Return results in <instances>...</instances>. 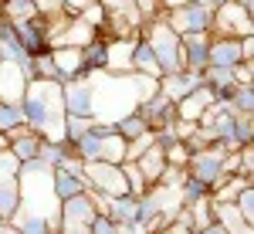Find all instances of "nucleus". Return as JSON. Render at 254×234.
Masks as SVG:
<instances>
[{
	"instance_id": "nucleus-1",
	"label": "nucleus",
	"mask_w": 254,
	"mask_h": 234,
	"mask_svg": "<svg viewBox=\"0 0 254 234\" xmlns=\"http://www.w3.org/2000/svg\"><path fill=\"white\" fill-rule=\"evenodd\" d=\"M92 81V102H95V112L92 119L95 122H116L126 112H132L142 98H149L153 92H159V78L149 75H112V72H92L88 75Z\"/></svg>"
},
{
	"instance_id": "nucleus-2",
	"label": "nucleus",
	"mask_w": 254,
	"mask_h": 234,
	"mask_svg": "<svg viewBox=\"0 0 254 234\" xmlns=\"http://www.w3.org/2000/svg\"><path fill=\"white\" fill-rule=\"evenodd\" d=\"M24 122L38 133L41 139L61 143L64 139V98H61V81L51 78H31L27 92L20 98Z\"/></svg>"
},
{
	"instance_id": "nucleus-3",
	"label": "nucleus",
	"mask_w": 254,
	"mask_h": 234,
	"mask_svg": "<svg viewBox=\"0 0 254 234\" xmlns=\"http://www.w3.org/2000/svg\"><path fill=\"white\" fill-rule=\"evenodd\" d=\"M142 38L149 41V48H153V55L159 61V72L163 75H173V72H183L187 68V58H183V44H180V34H176L173 27L166 24V17L159 14V17H149L142 20Z\"/></svg>"
},
{
	"instance_id": "nucleus-4",
	"label": "nucleus",
	"mask_w": 254,
	"mask_h": 234,
	"mask_svg": "<svg viewBox=\"0 0 254 234\" xmlns=\"http://www.w3.org/2000/svg\"><path fill=\"white\" fill-rule=\"evenodd\" d=\"M95 214L98 211H95V204H92V197H88V190L78 194V197L61 200V207H58V234H88Z\"/></svg>"
},
{
	"instance_id": "nucleus-5",
	"label": "nucleus",
	"mask_w": 254,
	"mask_h": 234,
	"mask_svg": "<svg viewBox=\"0 0 254 234\" xmlns=\"http://www.w3.org/2000/svg\"><path fill=\"white\" fill-rule=\"evenodd\" d=\"M210 34H224V38H248L254 34V14L244 10L237 0H224L214 7V24Z\"/></svg>"
},
{
	"instance_id": "nucleus-6",
	"label": "nucleus",
	"mask_w": 254,
	"mask_h": 234,
	"mask_svg": "<svg viewBox=\"0 0 254 234\" xmlns=\"http://www.w3.org/2000/svg\"><path fill=\"white\" fill-rule=\"evenodd\" d=\"M81 176H85L88 190H98V194H105V197H122V194H129V183H126V173H122V163L92 159V163H85Z\"/></svg>"
},
{
	"instance_id": "nucleus-7",
	"label": "nucleus",
	"mask_w": 254,
	"mask_h": 234,
	"mask_svg": "<svg viewBox=\"0 0 254 234\" xmlns=\"http://www.w3.org/2000/svg\"><path fill=\"white\" fill-rule=\"evenodd\" d=\"M224 156L227 150L220 146V143H210V146H203V150H193L190 159H187V173L196 176L200 183H207V187H217L220 180H224Z\"/></svg>"
},
{
	"instance_id": "nucleus-8",
	"label": "nucleus",
	"mask_w": 254,
	"mask_h": 234,
	"mask_svg": "<svg viewBox=\"0 0 254 234\" xmlns=\"http://www.w3.org/2000/svg\"><path fill=\"white\" fill-rule=\"evenodd\" d=\"M163 17H166V24L173 27L176 34L210 31V24H214V7H210L207 0H190V3H183V7H176V10H166Z\"/></svg>"
},
{
	"instance_id": "nucleus-9",
	"label": "nucleus",
	"mask_w": 254,
	"mask_h": 234,
	"mask_svg": "<svg viewBox=\"0 0 254 234\" xmlns=\"http://www.w3.org/2000/svg\"><path fill=\"white\" fill-rule=\"evenodd\" d=\"M139 38H142V31H132V34H126V38H105L109 41L105 72H112V75H129V72H132V55H136Z\"/></svg>"
},
{
	"instance_id": "nucleus-10",
	"label": "nucleus",
	"mask_w": 254,
	"mask_h": 234,
	"mask_svg": "<svg viewBox=\"0 0 254 234\" xmlns=\"http://www.w3.org/2000/svg\"><path fill=\"white\" fill-rule=\"evenodd\" d=\"M61 98H64V116H88V119H92V112H95L88 75L64 81V85H61Z\"/></svg>"
},
{
	"instance_id": "nucleus-11",
	"label": "nucleus",
	"mask_w": 254,
	"mask_h": 234,
	"mask_svg": "<svg viewBox=\"0 0 254 234\" xmlns=\"http://www.w3.org/2000/svg\"><path fill=\"white\" fill-rule=\"evenodd\" d=\"M136 112L142 116V122L156 133V129H166V126L176 122V102H170L163 92H153L149 98H142L136 105Z\"/></svg>"
},
{
	"instance_id": "nucleus-12",
	"label": "nucleus",
	"mask_w": 254,
	"mask_h": 234,
	"mask_svg": "<svg viewBox=\"0 0 254 234\" xmlns=\"http://www.w3.org/2000/svg\"><path fill=\"white\" fill-rule=\"evenodd\" d=\"M14 31H17L20 44L27 48V55H31V58H34V55H44V51H51V31H48V20H44V17L17 20V24H14Z\"/></svg>"
},
{
	"instance_id": "nucleus-13",
	"label": "nucleus",
	"mask_w": 254,
	"mask_h": 234,
	"mask_svg": "<svg viewBox=\"0 0 254 234\" xmlns=\"http://www.w3.org/2000/svg\"><path fill=\"white\" fill-rule=\"evenodd\" d=\"M27 81L31 75L14 65V61H0V102H7V105H20V98L27 92Z\"/></svg>"
},
{
	"instance_id": "nucleus-14",
	"label": "nucleus",
	"mask_w": 254,
	"mask_h": 234,
	"mask_svg": "<svg viewBox=\"0 0 254 234\" xmlns=\"http://www.w3.org/2000/svg\"><path fill=\"white\" fill-rule=\"evenodd\" d=\"M183 44V58H187V72L203 75L207 72V48H210V31H190V34H180Z\"/></svg>"
},
{
	"instance_id": "nucleus-15",
	"label": "nucleus",
	"mask_w": 254,
	"mask_h": 234,
	"mask_svg": "<svg viewBox=\"0 0 254 234\" xmlns=\"http://www.w3.org/2000/svg\"><path fill=\"white\" fill-rule=\"evenodd\" d=\"M214 102H217L214 92H210L207 85H200V88H193L190 95H183L176 102V119H180V122H200L203 112H207Z\"/></svg>"
},
{
	"instance_id": "nucleus-16",
	"label": "nucleus",
	"mask_w": 254,
	"mask_h": 234,
	"mask_svg": "<svg viewBox=\"0 0 254 234\" xmlns=\"http://www.w3.org/2000/svg\"><path fill=\"white\" fill-rule=\"evenodd\" d=\"M7 150L17 156L20 163H27V159H34L41 150V136L27 126V122H20L14 129H7Z\"/></svg>"
},
{
	"instance_id": "nucleus-17",
	"label": "nucleus",
	"mask_w": 254,
	"mask_h": 234,
	"mask_svg": "<svg viewBox=\"0 0 254 234\" xmlns=\"http://www.w3.org/2000/svg\"><path fill=\"white\" fill-rule=\"evenodd\" d=\"M203 85V75H196V72H173V75H163L159 78V92L170 98V102H180L183 95H190L193 88Z\"/></svg>"
},
{
	"instance_id": "nucleus-18",
	"label": "nucleus",
	"mask_w": 254,
	"mask_h": 234,
	"mask_svg": "<svg viewBox=\"0 0 254 234\" xmlns=\"http://www.w3.org/2000/svg\"><path fill=\"white\" fill-rule=\"evenodd\" d=\"M51 61H55V68H58V81H71V78H81L85 75V61H81V48H68V44H61V48H51Z\"/></svg>"
},
{
	"instance_id": "nucleus-19",
	"label": "nucleus",
	"mask_w": 254,
	"mask_h": 234,
	"mask_svg": "<svg viewBox=\"0 0 254 234\" xmlns=\"http://www.w3.org/2000/svg\"><path fill=\"white\" fill-rule=\"evenodd\" d=\"M92 38H98V31L88 24V20H81L78 14H75V17L64 20V27H61V34L55 38L51 48H61V44H68V48H85Z\"/></svg>"
},
{
	"instance_id": "nucleus-20",
	"label": "nucleus",
	"mask_w": 254,
	"mask_h": 234,
	"mask_svg": "<svg viewBox=\"0 0 254 234\" xmlns=\"http://www.w3.org/2000/svg\"><path fill=\"white\" fill-rule=\"evenodd\" d=\"M132 163H136V170L142 173V180H146V187H153V183H159V176H163V170L170 166V163H166V156H163V146H159V143H153V146H149L146 153H139L136 159H132Z\"/></svg>"
},
{
	"instance_id": "nucleus-21",
	"label": "nucleus",
	"mask_w": 254,
	"mask_h": 234,
	"mask_svg": "<svg viewBox=\"0 0 254 234\" xmlns=\"http://www.w3.org/2000/svg\"><path fill=\"white\" fill-rule=\"evenodd\" d=\"M98 133H102V143H98V159H105V163H122V159H126V139L116 133V126L98 122Z\"/></svg>"
},
{
	"instance_id": "nucleus-22",
	"label": "nucleus",
	"mask_w": 254,
	"mask_h": 234,
	"mask_svg": "<svg viewBox=\"0 0 254 234\" xmlns=\"http://www.w3.org/2000/svg\"><path fill=\"white\" fill-rule=\"evenodd\" d=\"M51 187H55V197H58V200H68V197H78V194L88 190L85 176L81 173H68V170H61V166L51 170Z\"/></svg>"
},
{
	"instance_id": "nucleus-23",
	"label": "nucleus",
	"mask_w": 254,
	"mask_h": 234,
	"mask_svg": "<svg viewBox=\"0 0 254 234\" xmlns=\"http://www.w3.org/2000/svg\"><path fill=\"white\" fill-rule=\"evenodd\" d=\"M214 217L227 234H254V224L241 217V211L234 204H214Z\"/></svg>"
},
{
	"instance_id": "nucleus-24",
	"label": "nucleus",
	"mask_w": 254,
	"mask_h": 234,
	"mask_svg": "<svg viewBox=\"0 0 254 234\" xmlns=\"http://www.w3.org/2000/svg\"><path fill=\"white\" fill-rule=\"evenodd\" d=\"M0 61H14V65H27V61H31L27 48L20 44L17 31H14V24H7V27L0 31Z\"/></svg>"
},
{
	"instance_id": "nucleus-25",
	"label": "nucleus",
	"mask_w": 254,
	"mask_h": 234,
	"mask_svg": "<svg viewBox=\"0 0 254 234\" xmlns=\"http://www.w3.org/2000/svg\"><path fill=\"white\" fill-rule=\"evenodd\" d=\"M109 217H112L116 224H139V197H132V194L112 197Z\"/></svg>"
},
{
	"instance_id": "nucleus-26",
	"label": "nucleus",
	"mask_w": 254,
	"mask_h": 234,
	"mask_svg": "<svg viewBox=\"0 0 254 234\" xmlns=\"http://www.w3.org/2000/svg\"><path fill=\"white\" fill-rule=\"evenodd\" d=\"M132 72H136V75H149V78H163L159 61H156V55H153V48H149V41H146V38H139V44H136Z\"/></svg>"
},
{
	"instance_id": "nucleus-27",
	"label": "nucleus",
	"mask_w": 254,
	"mask_h": 234,
	"mask_svg": "<svg viewBox=\"0 0 254 234\" xmlns=\"http://www.w3.org/2000/svg\"><path fill=\"white\" fill-rule=\"evenodd\" d=\"M105 51H109V41L102 38H92L85 48H81V61H85V75L92 72H105Z\"/></svg>"
},
{
	"instance_id": "nucleus-28",
	"label": "nucleus",
	"mask_w": 254,
	"mask_h": 234,
	"mask_svg": "<svg viewBox=\"0 0 254 234\" xmlns=\"http://www.w3.org/2000/svg\"><path fill=\"white\" fill-rule=\"evenodd\" d=\"M251 180H244V176H237V173H227L217 187H210V197H214V204H234L237 194L248 187Z\"/></svg>"
},
{
	"instance_id": "nucleus-29",
	"label": "nucleus",
	"mask_w": 254,
	"mask_h": 234,
	"mask_svg": "<svg viewBox=\"0 0 254 234\" xmlns=\"http://www.w3.org/2000/svg\"><path fill=\"white\" fill-rule=\"evenodd\" d=\"M187 217H190V228L193 231H200V228H207V224H214V197H200V200H193L190 207H187Z\"/></svg>"
},
{
	"instance_id": "nucleus-30",
	"label": "nucleus",
	"mask_w": 254,
	"mask_h": 234,
	"mask_svg": "<svg viewBox=\"0 0 254 234\" xmlns=\"http://www.w3.org/2000/svg\"><path fill=\"white\" fill-rule=\"evenodd\" d=\"M227 112L231 116H251L254 112V85H237L227 98Z\"/></svg>"
},
{
	"instance_id": "nucleus-31",
	"label": "nucleus",
	"mask_w": 254,
	"mask_h": 234,
	"mask_svg": "<svg viewBox=\"0 0 254 234\" xmlns=\"http://www.w3.org/2000/svg\"><path fill=\"white\" fill-rule=\"evenodd\" d=\"M20 207V180H3L0 183V217H14Z\"/></svg>"
},
{
	"instance_id": "nucleus-32",
	"label": "nucleus",
	"mask_w": 254,
	"mask_h": 234,
	"mask_svg": "<svg viewBox=\"0 0 254 234\" xmlns=\"http://www.w3.org/2000/svg\"><path fill=\"white\" fill-rule=\"evenodd\" d=\"M0 14L10 20V24L38 17V10H34V0H3V3H0Z\"/></svg>"
},
{
	"instance_id": "nucleus-33",
	"label": "nucleus",
	"mask_w": 254,
	"mask_h": 234,
	"mask_svg": "<svg viewBox=\"0 0 254 234\" xmlns=\"http://www.w3.org/2000/svg\"><path fill=\"white\" fill-rule=\"evenodd\" d=\"M112 126H116V133H119L122 139H126V143H129V139H136V136H142V133L149 129V126L142 122V116H139L136 109H132V112H126L122 119H116Z\"/></svg>"
},
{
	"instance_id": "nucleus-34",
	"label": "nucleus",
	"mask_w": 254,
	"mask_h": 234,
	"mask_svg": "<svg viewBox=\"0 0 254 234\" xmlns=\"http://www.w3.org/2000/svg\"><path fill=\"white\" fill-rule=\"evenodd\" d=\"M68 156V146H64V139L61 143H51V139H41V150H38V159L41 163H48L51 170L61 166V159Z\"/></svg>"
},
{
	"instance_id": "nucleus-35",
	"label": "nucleus",
	"mask_w": 254,
	"mask_h": 234,
	"mask_svg": "<svg viewBox=\"0 0 254 234\" xmlns=\"http://www.w3.org/2000/svg\"><path fill=\"white\" fill-rule=\"evenodd\" d=\"M14 224H17V234H55V228L44 217L34 214H14Z\"/></svg>"
},
{
	"instance_id": "nucleus-36",
	"label": "nucleus",
	"mask_w": 254,
	"mask_h": 234,
	"mask_svg": "<svg viewBox=\"0 0 254 234\" xmlns=\"http://www.w3.org/2000/svg\"><path fill=\"white\" fill-rule=\"evenodd\" d=\"M92 122H95V119H88V116H64V143H68V146L78 143V139L92 129Z\"/></svg>"
},
{
	"instance_id": "nucleus-37",
	"label": "nucleus",
	"mask_w": 254,
	"mask_h": 234,
	"mask_svg": "<svg viewBox=\"0 0 254 234\" xmlns=\"http://www.w3.org/2000/svg\"><path fill=\"white\" fill-rule=\"evenodd\" d=\"M163 156H166V163H170V166H183V170H187V159H190V146H187L183 139H173L170 146H163Z\"/></svg>"
},
{
	"instance_id": "nucleus-38",
	"label": "nucleus",
	"mask_w": 254,
	"mask_h": 234,
	"mask_svg": "<svg viewBox=\"0 0 254 234\" xmlns=\"http://www.w3.org/2000/svg\"><path fill=\"white\" fill-rule=\"evenodd\" d=\"M31 68H34V78H51V81H58V68H55V61H51V51L34 55V58H31Z\"/></svg>"
},
{
	"instance_id": "nucleus-39",
	"label": "nucleus",
	"mask_w": 254,
	"mask_h": 234,
	"mask_svg": "<svg viewBox=\"0 0 254 234\" xmlns=\"http://www.w3.org/2000/svg\"><path fill=\"white\" fill-rule=\"evenodd\" d=\"M20 176V159L10 150H0V183L3 180H17Z\"/></svg>"
},
{
	"instance_id": "nucleus-40",
	"label": "nucleus",
	"mask_w": 254,
	"mask_h": 234,
	"mask_svg": "<svg viewBox=\"0 0 254 234\" xmlns=\"http://www.w3.org/2000/svg\"><path fill=\"white\" fill-rule=\"evenodd\" d=\"M24 122V112H20V105H7V102H0V133H7V129H14Z\"/></svg>"
},
{
	"instance_id": "nucleus-41",
	"label": "nucleus",
	"mask_w": 254,
	"mask_h": 234,
	"mask_svg": "<svg viewBox=\"0 0 254 234\" xmlns=\"http://www.w3.org/2000/svg\"><path fill=\"white\" fill-rule=\"evenodd\" d=\"M122 173H126V183H129V194L132 197L146 194V180H142V173L136 170V163H122Z\"/></svg>"
},
{
	"instance_id": "nucleus-42",
	"label": "nucleus",
	"mask_w": 254,
	"mask_h": 234,
	"mask_svg": "<svg viewBox=\"0 0 254 234\" xmlns=\"http://www.w3.org/2000/svg\"><path fill=\"white\" fill-rule=\"evenodd\" d=\"M234 207L241 211V217H244V221H251V224H254V183H248V187L237 194Z\"/></svg>"
},
{
	"instance_id": "nucleus-43",
	"label": "nucleus",
	"mask_w": 254,
	"mask_h": 234,
	"mask_svg": "<svg viewBox=\"0 0 254 234\" xmlns=\"http://www.w3.org/2000/svg\"><path fill=\"white\" fill-rule=\"evenodd\" d=\"M102 7H105V14H129V17H139V10H136V0H98Z\"/></svg>"
},
{
	"instance_id": "nucleus-44",
	"label": "nucleus",
	"mask_w": 254,
	"mask_h": 234,
	"mask_svg": "<svg viewBox=\"0 0 254 234\" xmlns=\"http://www.w3.org/2000/svg\"><path fill=\"white\" fill-rule=\"evenodd\" d=\"M34 10H38V17H44V20L61 17V14H64L61 0H34Z\"/></svg>"
},
{
	"instance_id": "nucleus-45",
	"label": "nucleus",
	"mask_w": 254,
	"mask_h": 234,
	"mask_svg": "<svg viewBox=\"0 0 254 234\" xmlns=\"http://www.w3.org/2000/svg\"><path fill=\"white\" fill-rule=\"evenodd\" d=\"M231 72H234L237 85H254V61H237Z\"/></svg>"
},
{
	"instance_id": "nucleus-46",
	"label": "nucleus",
	"mask_w": 254,
	"mask_h": 234,
	"mask_svg": "<svg viewBox=\"0 0 254 234\" xmlns=\"http://www.w3.org/2000/svg\"><path fill=\"white\" fill-rule=\"evenodd\" d=\"M116 221H112V217L109 214H95V221H92V231L88 234H116Z\"/></svg>"
},
{
	"instance_id": "nucleus-47",
	"label": "nucleus",
	"mask_w": 254,
	"mask_h": 234,
	"mask_svg": "<svg viewBox=\"0 0 254 234\" xmlns=\"http://www.w3.org/2000/svg\"><path fill=\"white\" fill-rule=\"evenodd\" d=\"M61 170H68V173H81V170H85V159H78L75 153H68L64 159H61Z\"/></svg>"
},
{
	"instance_id": "nucleus-48",
	"label": "nucleus",
	"mask_w": 254,
	"mask_h": 234,
	"mask_svg": "<svg viewBox=\"0 0 254 234\" xmlns=\"http://www.w3.org/2000/svg\"><path fill=\"white\" fill-rule=\"evenodd\" d=\"M88 197H92V204H95V211H98V214H109V204H112V197L98 194V190H88Z\"/></svg>"
},
{
	"instance_id": "nucleus-49",
	"label": "nucleus",
	"mask_w": 254,
	"mask_h": 234,
	"mask_svg": "<svg viewBox=\"0 0 254 234\" xmlns=\"http://www.w3.org/2000/svg\"><path fill=\"white\" fill-rule=\"evenodd\" d=\"M88 3H95V0H61L64 14H71V17H75V14H81V10H85Z\"/></svg>"
},
{
	"instance_id": "nucleus-50",
	"label": "nucleus",
	"mask_w": 254,
	"mask_h": 234,
	"mask_svg": "<svg viewBox=\"0 0 254 234\" xmlns=\"http://www.w3.org/2000/svg\"><path fill=\"white\" fill-rule=\"evenodd\" d=\"M241 58H244V61H254V34L241 38Z\"/></svg>"
},
{
	"instance_id": "nucleus-51",
	"label": "nucleus",
	"mask_w": 254,
	"mask_h": 234,
	"mask_svg": "<svg viewBox=\"0 0 254 234\" xmlns=\"http://www.w3.org/2000/svg\"><path fill=\"white\" fill-rule=\"evenodd\" d=\"M0 234H17V224H14V217H0Z\"/></svg>"
},
{
	"instance_id": "nucleus-52",
	"label": "nucleus",
	"mask_w": 254,
	"mask_h": 234,
	"mask_svg": "<svg viewBox=\"0 0 254 234\" xmlns=\"http://www.w3.org/2000/svg\"><path fill=\"white\" fill-rule=\"evenodd\" d=\"M183 3H190V0H159V10L166 14V10H176V7H183Z\"/></svg>"
},
{
	"instance_id": "nucleus-53",
	"label": "nucleus",
	"mask_w": 254,
	"mask_h": 234,
	"mask_svg": "<svg viewBox=\"0 0 254 234\" xmlns=\"http://www.w3.org/2000/svg\"><path fill=\"white\" fill-rule=\"evenodd\" d=\"M200 234H227V231H224V228H220V224L214 221V224H207V228H200Z\"/></svg>"
},
{
	"instance_id": "nucleus-54",
	"label": "nucleus",
	"mask_w": 254,
	"mask_h": 234,
	"mask_svg": "<svg viewBox=\"0 0 254 234\" xmlns=\"http://www.w3.org/2000/svg\"><path fill=\"white\" fill-rule=\"evenodd\" d=\"M237 3H241L244 10H251V14H254V0H237Z\"/></svg>"
},
{
	"instance_id": "nucleus-55",
	"label": "nucleus",
	"mask_w": 254,
	"mask_h": 234,
	"mask_svg": "<svg viewBox=\"0 0 254 234\" xmlns=\"http://www.w3.org/2000/svg\"><path fill=\"white\" fill-rule=\"evenodd\" d=\"M207 3H210V7H217V3H224V0H207Z\"/></svg>"
},
{
	"instance_id": "nucleus-56",
	"label": "nucleus",
	"mask_w": 254,
	"mask_h": 234,
	"mask_svg": "<svg viewBox=\"0 0 254 234\" xmlns=\"http://www.w3.org/2000/svg\"><path fill=\"white\" fill-rule=\"evenodd\" d=\"M187 234H200V231H193V228H190V231H187Z\"/></svg>"
}]
</instances>
